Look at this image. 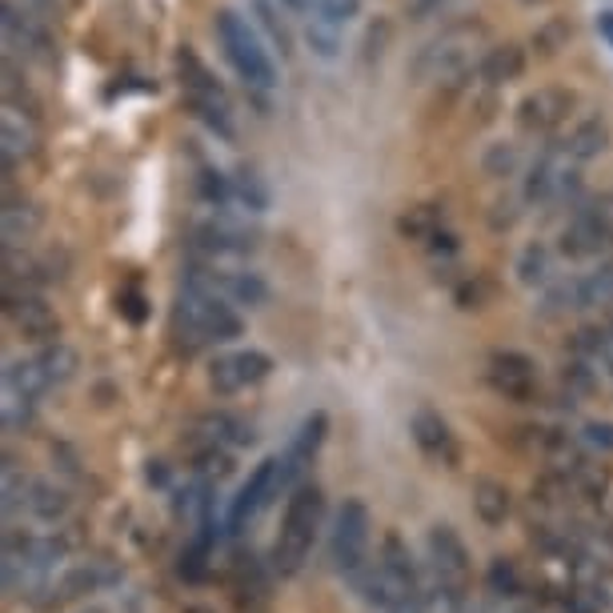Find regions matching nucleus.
I'll return each instance as SVG.
<instances>
[{
  "mask_svg": "<svg viewBox=\"0 0 613 613\" xmlns=\"http://www.w3.org/2000/svg\"><path fill=\"white\" fill-rule=\"evenodd\" d=\"M245 333V322L237 305H229L225 297L209 289L185 281L177 301H172V337L185 353L209 349V345H229Z\"/></svg>",
  "mask_w": 613,
  "mask_h": 613,
  "instance_id": "nucleus-1",
  "label": "nucleus"
},
{
  "mask_svg": "<svg viewBox=\"0 0 613 613\" xmlns=\"http://www.w3.org/2000/svg\"><path fill=\"white\" fill-rule=\"evenodd\" d=\"M325 525V493L322 485L301 482L297 490L289 493V505H285V522L277 542H273V573L281 577H297L309 562L313 545H317V533Z\"/></svg>",
  "mask_w": 613,
  "mask_h": 613,
  "instance_id": "nucleus-2",
  "label": "nucleus"
},
{
  "mask_svg": "<svg viewBox=\"0 0 613 613\" xmlns=\"http://www.w3.org/2000/svg\"><path fill=\"white\" fill-rule=\"evenodd\" d=\"M212 32H217V45H221L225 61L233 65V72H237L249 89H261V92L277 89V65H273L269 49H265L257 29L245 21L241 12L221 9L212 17Z\"/></svg>",
  "mask_w": 613,
  "mask_h": 613,
  "instance_id": "nucleus-3",
  "label": "nucleus"
},
{
  "mask_svg": "<svg viewBox=\"0 0 613 613\" xmlns=\"http://www.w3.org/2000/svg\"><path fill=\"white\" fill-rule=\"evenodd\" d=\"M485 41V29L477 21H462V24H449L442 37H433L417 61H413V77L422 85H442V81H457L465 69L473 65L477 49Z\"/></svg>",
  "mask_w": 613,
  "mask_h": 613,
  "instance_id": "nucleus-4",
  "label": "nucleus"
},
{
  "mask_svg": "<svg viewBox=\"0 0 613 613\" xmlns=\"http://www.w3.org/2000/svg\"><path fill=\"white\" fill-rule=\"evenodd\" d=\"M177 72H181V89H185V101H189L192 117H197L209 132H217L221 141H233L237 129H233L229 97H225L221 81L209 72V65H205L192 49H181L177 52Z\"/></svg>",
  "mask_w": 613,
  "mask_h": 613,
  "instance_id": "nucleus-5",
  "label": "nucleus"
},
{
  "mask_svg": "<svg viewBox=\"0 0 613 613\" xmlns=\"http://www.w3.org/2000/svg\"><path fill=\"white\" fill-rule=\"evenodd\" d=\"M369 537H373V517L369 505L362 497H345L342 510L333 513V533H329V557L333 570L342 577H353V573L369 565Z\"/></svg>",
  "mask_w": 613,
  "mask_h": 613,
  "instance_id": "nucleus-6",
  "label": "nucleus"
},
{
  "mask_svg": "<svg viewBox=\"0 0 613 613\" xmlns=\"http://www.w3.org/2000/svg\"><path fill=\"white\" fill-rule=\"evenodd\" d=\"M189 249L205 265H233L257 253V233L233 217H209L189 229Z\"/></svg>",
  "mask_w": 613,
  "mask_h": 613,
  "instance_id": "nucleus-7",
  "label": "nucleus"
},
{
  "mask_svg": "<svg viewBox=\"0 0 613 613\" xmlns=\"http://www.w3.org/2000/svg\"><path fill=\"white\" fill-rule=\"evenodd\" d=\"M185 281L197 285V289L217 293V297H225L229 305H245V309H261V305H269V285H265L261 273L197 261V265H189Z\"/></svg>",
  "mask_w": 613,
  "mask_h": 613,
  "instance_id": "nucleus-8",
  "label": "nucleus"
},
{
  "mask_svg": "<svg viewBox=\"0 0 613 613\" xmlns=\"http://www.w3.org/2000/svg\"><path fill=\"white\" fill-rule=\"evenodd\" d=\"M602 305H613V265H602V269H593V273H577V277H565V281L550 285L542 297L545 317L602 309Z\"/></svg>",
  "mask_w": 613,
  "mask_h": 613,
  "instance_id": "nucleus-9",
  "label": "nucleus"
},
{
  "mask_svg": "<svg viewBox=\"0 0 613 613\" xmlns=\"http://www.w3.org/2000/svg\"><path fill=\"white\" fill-rule=\"evenodd\" d=\"M429 545V577L445 590L462 593L469 597V585H473V557H469V545L462 542V533L453 525L437 522L425 537Z\"/></svg>",
  "mask_w": 613,
  "mask_h": 613,
  "instance_id": "nucleus-10",
  "label": "nucleus"
},
{
  "mask_svg": "<svg viewBox=\"0 0 613 613\" xmlns=\"http://www.w3.org/2000/svg\"><path fill=\"white\" fill-rule=\"evenodd\" d=\"M485 382L497 397L513 405H533L537 402V393H542V373H537V362L525 357L517 349H497L490 353V362H485Z\"/></svg>",
  "mask_w": 613,
  "mask_h": 613,
  "instance_id": "nucleus-11",
  "label": "nucleus"
},
{
  "mask_svg": "<svg viewBox=\"0 0 613 613\" xmlns=\"http://www.w3.org/2000/svg\"><path fill=\"white\" fill-rule=\"evenodd\" d=\"M613 245V212L605 201H590L573 212L570 225L562 229V257L570 261H590V257H602Z\"/></svg>",
  "mask_w": 613,
  "mask_h": 613,
  "instance_id": "nucleus-12",
  "label": "nucleus"
},
{
  "mask_svg": "<svg viewBox=\"0 0 613 613\" xmlns=\"http://www.w3.org/2000/svg\"><path fill=\"white\" fill-rule=\"evenodd\" d=\"M285 490V477H281V457H265L257 469L249 473V482L237 490V497L229 502V517H225V533H245L249 530V522L257 517V513L265 510V505L273 502V497H281Z\"/></svg>",
  "mask_w": 613,
  "mask_h": 613,
  "instance_id": "nucleus-13",
  "label": "nucleus"
},
{
  "mask_svg": "<svg viewBox=\"0 0 613 613\" xmlns=\"http://www.w3.org/2000/svg\"><path fill=\"white\" fill-rule=\"evenodd\" d=\"M4 317H9V322L17 325V333L29 337V342L49 345L61 337V317L52 313V305L29 289L21 293L17 285H4Z\"/></svg>",
  "mask_w": 613,
  "mask_h": 613,
  "instance_id": "nucleus-14",
  "label": "nucleus"
},
{
  "mask_svg": "<svg viewBox=\"0 0 613 613\" xmlns=\"http://www.w3.org/2000/svg\"><path fill=\"white\" fill-rule=\"evenodd\" d=\"M269 373H273L269 353L237 349V353H225V357H217V362L209 365V385H212V393L233 397V393L249 389V385H261Z\"/></svg>",
  "mask_w": 613,
  "mask_h": 613,
  "instance_id": "nucleus-15",
  "label": "nucleus"
},
{
  "mask_svg": "<svg viewBox=\"0 0 613 613\" xmlns=\"http://www.w3.org/2000/svg\"><path fill=\"white\" fill-rule=\"evenodd\" d=\"M325 437H329V413L325 409H313L297 433H293L289 449L281 453V477H285V490H297L305 482V473L309 465L317 462V453H322Z\"/></svg>",
  "mask_w": 613,
  "mask_h": 613,
  "instance_id": "nucleus-16",
  "label": "nucleus"
},
{
  "mask_svg": "<svg viewBox=\"0 0 613 613\" xmlns=\"http://www.w3.org/2000/svg\"><path fill=\"white\" fill-rule=\"evenodd\" d=\"M573 161L565 157V149L557 145V149L542 152L537 161H533L530 177H525V201L533 205H553L562 201V197H570L573 189Z\"/></svg>",
  "mask_w": 613,
  "mask_h": 613,
  "instance_id": "nucleus-17",
  "label": "nucleus"
},
{
  "mask_svg": "<svg viewBox=\"0 0 613 613\" xmlns=\"http://www.w3.org/2000/svg\"><path fill=\"white\" fill-rule=\"evenodd\" d=\"M409 433H413V442H417V449H422L433 465H445V469H453V465H457V457H462V449H457V437H453L449 422H445V417L433 409V405H422V409H413Z\"/></svg>",
  "mask_w": 613,
  "mask_h": 613,
  "instance_id": "nucleus-18",
  "label": "nucleus"
},
{
  "mask_svg": "<svg viewBox=\"0 0 613 613\" xmlns=\"http://www.w3.org/2000/svg\"><path fill=\"white\" fill-rule=\"evenodd\" d=\"M570 112H573V92L537 89L517 105V129L530 132V137H545V132H553L557 125L570 121Z\"/></svg>",
  "mask_w": 613,
  "mask_h": 613,
  "instance_id": "nucleus-19",
  "label": "nucleus"
},
{
  "mask_svg": "<svg viewBox=\"0 0 613 613\" xmlns=\"http://www.w3.org/2000/svg\"><path fill=\"white\" fill-rule=\"evenodd\" d=\"M233 597L241 605L245 613H261L273 597V577L261 562H257V553L253 550H237L233 553Z\"/></svg>",
  "mask_w": 613,
  "mask_h": 613,
  "instance_id": "nucleus-20",
  "label": "nucleus"
},
{
  "mask_svg": "<svg viewBox=\"0 0 613 613\" xmlns=\"http://www.w3.org/2000/svg\"><path fill=\"white\" fill-rule=\"evenodd\" d=\"M65 553H69L65 537H32V533L21 530H4V557L32 573L52 570L57 562H65Z\"/></svg>",
  "mask_w": 613,
  "mask_h": 613,
  "instance_id": "nucleus-21",
  "label": "nucleus"
},
{
  "mask_svg": "<svg viewBox=\"0 0 613 613\" xmlns=\"http://www.w3.org/2000/svg\"><path fill=\"white\" fill-rule=\"evenodd\" d=\"M0 24H4L9 49L32 52V57H41V61L49 57V32H45V24H37L32 12H21L12 0H4V4H0Z\"/></svg>",
  "mask_w": 613,
  "mask_h": 613,
  "instance_id": "nucleus-22",
  "label": "nucleus"
},
{
  "mask_svg": "<svg viewBox=\"0 0 613 613\" xmlns=\"http://www.w3.org/2000/svg\"><path fill=\"white\" fill-rule=\"evenodd\" d=\"M565 525L573 530L585 557L602 573H613V525L597 522V517H565Z\"/></svg>",
  "mask_w": 613,
  "mask_h": 613,
  "instance_id": "nucleus-23",
  "label": "nucleus"
},
{
  "mask_svg": "<svg viewBox=\"0 0 613 613\" xmlns=\"http://www.w3.org/2000/svg\"><path fill=\"white\" fill-rule=\"evenodd\" d=\"M197 433L205 437V445H225V449H245V445L257 442L253 425L237 413H205L197 422Z\"/></svg>",
  "mask_w": 613,
  "mask_h": 613,
  "instance_id": "nucleus-24",
  "label": "nucleus"
},
{
  "mask_svg": "<svg viewBox=\"0 0 613 613\" xmlns=\"http://www.w3.org/2000/svg\"><path fill=\"white\" fill-rule=\"evenodd\" d=\"M525 72V49L522 45H493V49L482 52L477 61V77L485 85H510Z\"/></svg>",
  "mask_w": 613,
  "mask_h": 613,
  "instance_id": "nucleus-25",
  "label": "nucleus"
},
{
  "mask_svg": "<svg viewBox=\"0 0 613 613\" xmlns=\"http://www.w3.org/2000/svg\"><path fill=\"white\" fill-rule=\"evenodd\" d=\"M473 513H477L485 525L510 522V513H513L510 485L497 482V477H477V482H473Z\"/></svg>",
  "mask_w": 613,
  "mask_h": 613,
  "instance_id": "nucleus-26",
  "label": "nucleus"
},
{
  "mask_svg": "<svg viewBox=\"0 0 613 613\" xmlns=\"http://www.w3.org/2000/svg\"><path fill=\"white\" fill-rule=\"evenodd\" d=\"M37 145V132L24 125L21 109L4 105V117H0V152H4V169H12L17 161H24Z\"/></svg>",
  "mask_w": 613,
  "mask_h": 613,
  "instance_id": "nucleus-27",
  "label": "nucleus"
},
{
  "mask_svg": "<svg viewBox=\"0 0 613 613\" xmlns=\"http://www.w3.org/2000/svg\"><path fill=\"white\" fill-rule=\"evenodd\" d=\"M397 233L413 245H429L437 233H445V209L442 205H413L409 212L397 217Z\"/></svg>",
  "mask_w": 613,
  "mask_h": 613,
  "instance_id": "nucleus-28",
  "label": "nucleus"
},
{
  "mask_svg": "<svg viewBox=\"0 0 613 613\" xmlns=\"http://www.w3.org/2000/svg\"><path fill=\"white\" fill-rule=\"evenodd\" d=\"M69 510H72V497H69V490H65V485H57V482H32L29 513L37 517V522L57 525V522H65V517H69Z\"/></svg>",
  "mask_w": 613,
  "mask_h": 613,
  "instance_id": "nucleus-29",
  "label": "nucleus"
},
{
  "mask_svg": "<svg viewBox=\"0 0 613 613\" xmlns=\"http://www.w3.org/2000/svg\"><path fill=\"white\" fill-rule=\"evenodd\" d=\"M41 229V209L32 201H4V249H21Z\"/></svg>",
  "mask_w": 613,
  "mask_h": 613,
  "instance_id": "nucleus-30",
  "label": "nucleus"
},
{
  "mask_svg": "<svg viewBox=\"0 0 613 613\" xmlns=\"http://www.w3.org/2000/svg\"><path fill=\"white\" fill-rule=\"evenodd\" d=\"M37 365H41L45 382L57 389V385H65V382H72V377H77V369H81V357H77V349H72V345L49 342L41 353H37Z\"/></svg>",
  "mask_w": 613,
  "mask_h": 613,
  "instance_id": "nucleus-31",
  "label": "nucleus"
},
{
  "mask_svg": "<svg viewBox=\"0 0 613 613\" xmlns=\"http://www.w3.org/2000/svg\"><path fill=\"white\" fill-rule=\"evenodd\" d=\"M605 141H610V132H605L602 121H582V125H573L570 129V137L562 141V149H565V157H570L573 165H585L605 149Z\"/></svg>",
  "mask_w": 613,
  "mask_h": 613,
  "instance_id": "nucleus-32",
  "label": "nucleus"
},
{
  "mask_svg": "<svg viewBox=\"0 0 613 613\" xmlns=\"http://www.w3.org/2000/svg\"><path fill=\"white\" fill-rule=\"evenodd\" d=\"M309 45H313V52H317V57H325V61H333V57H337V49H342V21H337L333 12H325L322 4L313 9Z\"/></svg>",
  "mask_w": 613,
  "mask_h": 613,
  "instance_id": "nucleus-33",
  "label": "nucleus"
},
{
  "mask_svg": "<svg viewBox=\"0 0 613 613\" xmlns=\"http://www.w3.org/2000/svg\"><path fill=\"white\" fill-rule=\"evenodd\" d=\"M485 582H490V593H497V597H505V602L525 597V577H522V570H517L513 557H493Z\"/></svg>",
  "mask_w": 613,
  "mask_h": 613,
  "instance_id": "nucleus-34",
  "label": "nucleus"
},
{
  "mask_svg": "<svg viewBox=\"0 0 613 613\" xmlns=\"http://www.w3.org/2000/svg\"><path fill=\"white\" fill-rule=\"evenodd\" d=\"M197 192H201V201L212 205V209H233V177L221 169H201L197 177Z\"/></svg>",
  "mask_w": 613,
  "mask_h": 613,
  "instance_id": "nucleus-35",
  "label": "nucleus"
},
{
  "mask_svg": "<svg viewBox=\"0 0 613 613\" xmlns=\"http://www.w3.org/2000/svg\"><path fill=\"white\" fill-rule=\"evenodd\" d=\"M29 493H32V477L17 469L12 457H4V517H12L21 505H29Z\"/></svg>",
  "mask_w": 613,
  "mask_h": 613,
  "instance_id": "nucleus-36",
  "label": "nucleus"
},
{
  "mask_svg": "<svg viewBox=\"0 0 613 613\" xmlns=\"http://www.w3.org/2000/svg\"><path fill=\"white\" fill-rule=\"evenodd\" d=\"M550 273H553V265H550V253L542 249V245H530V249L517 257V281L522 285H545L550 281Z\"/></svg>",
  "mask_w": 613,
  "mask_h": 613,
  "instance_id": "nucleus-37",
  "label": "nucleus"
},
{
  "mask_svg": "<svg viewBox=\"0 0 613 613\" xmlns=\"http://www.w3.org/2000/svg\"><path fill=\"white\" fill-rule=\"evenodd\" d=\"M197 473L209 477V482H221V477L233 473V453L225 449V445H205V449L197 453Z\"/></svg>",
  "mask_w": 613,
  "mask_h": 613,
  "instance_id": "nucleus-38",
  "label": "nucleus"
},
{
  "mask_svg": "<svg viewBox=\"0 0 613 613\" xmlns=\"http://www.w3.org/2000/svg\"><path fill=\"white\" fill-rule=\"evenodd\" d=\"M490 285H485V277H465L462 285H457V293H453V301H457V309L465 313H477L485 309V301H490Z\"/></svg>",
  "mask_w": 613,
  "mask_h": 613,
  "instance_id": "nucleus-39",
  "label": "nucleus"
},
{
  "mask_svg": "<svg viewBox=\"0 0 613 613\" xmlns=\"http://www.w3.org/2000/svg\"><path fill=\"white\" fill-rule=\"evenodd\" d=\"M32 405H37V402H29V397H17V393L4 389V429H9V433L24 429V425L32 422Z\"/></svg>",
  "mask_w": 613,
  "mask_h": 613,
  "instance_id": "nucleus-40",
  "label": "nucleus"
},
{
  "mask_svg": "<svg viewBox=\"0 0 613 613\" xmlns=\"http://www.w3.org/2000/svg\"><path fill=\"white\" fill-rule=\"evenodd\" d=\"M117 313H121L129 325H145V317H149V301H145L141 289H125L121 297H117Z\"/></svg>",
  "mask_w": 613,
  "mask_h": 613,
  "instance_id": "nucleus-41",
  "label": "nucleus"
},
{
  "mask_svg": "<svg viewBox=\"0 0 613 613\" xmlns=\"http://www.w3.org/2000/svg\"><path fill=\"white\" fill-rule=\"evenodd\" d=\"M562 377H565V385H570V393H593V385H597V377H593L585 357H573V362L565 365Z\"/></svg>",
  "mask_w": 613,
  "mask_h": 613,
  "instance_id": "nucleus-42",
  "label": "nucleus"
},
{
  "mask_svg": "<svg viewBox=\"0 0 613 613\" xmlns=\"http://www.w3.org/2000/svg\"><path fill=\"white\" fill-rule=\"evenodd\" d=\"M253 9H257V21L269 29V37L277 45H281V52H289V32H285V24L277 21V12H273V4L269 0H253Z\"/></svg>",
  "mask_w": 613,
  "mask_h": 613,
  "instance_id": "nucleus-43",
  "label": "nucleus"
},
{
  "mask_svg": "<svg viewBox=\"0 0 613 613\" xmlns=\"http://www.w3.org/2000/svg\"><path fill=\"white\" fill-rule=\"evenodd\" d=\"M590 449H602V453H613V425L610 422H590L582 425V433H577Z\"/></svg>",
  "mask_w": 613,
  "mask_h": 613,
  "instance_id": "nucleus-44",
  "label": "nucleus"
},
{
  "mask_svg": "<svg viewBox=\"0 0 613 613\" xmlns=\"http://www.w3.org/2000/svg\"><path fill=\"white\" fill-rule=\"evenodd\" d=\"M485 169H490L493 177H510V172L517 169V152L505 149V145H493L490 157H485Z\"/></svg>",
  "mask_w": 613,
  "mask_h": 613,
  "instance_id": "nucleus-45",
  "label": "nucleus"
},
{
  "mask_svg": "<svg viewBox=\"0 0 613 613\" xmlns=\"http://www.w3.org/2000/svg\"><path fill=\"white\" fill-rule=\"evenodd\" d=\"M565 37H570V29H565L562 21H553L550 29L537 32V45H545V52H557V49H562Z\"/></svg>",
  "mask_w": 613,
  "mask_h": 613,
  "instance_id": "nucleus-46",
  "label": "nucleus"
},
{
  "mask_svg": "<svg viewBox=\"0 0 613 613\" xmlns=\"http://www.w3.org/2000/svg\"><path fill=\"white\" fill-rule=\"evenodd\" d=\"M145 482H149L152 490H169V465H165V462H149V465H145Z\"/></svg>",
  "mask_w": 613,
  "mask_h": 613,
  "instance_id": "nucleus-47",
  "label": "nucleus"
},
{
  "mask_svg": "<svg viewBox=\"0 0 613 613\" xmlns=\"http://www.w3.org/2000/svg\"><path fill=\"white\" fill-rule=\"evenodd\" d=\"M437 9H442V0H405V12H409L413 21H425Z\"/></svg>",
  "mask_w": 613,
  "mask_h": 613,
  "instance_id": "nucleus-48",
  "label": "nucleus"
},
{
  "mask_svg": "<svg viewBox=\"0 0 613 613\" xmlns=\"http://www.w3.org/2000/svg\"><path fill=\"white\" fill-rule=\"evenodd\" d=\"M385 613H425V597H389Z\"/></svg>",
  "mask_w": 613,
  "mask_h": 613,
  "instance_id": "nucleus-49",
  "label": "nucleus"
},
{
  "mask_svg": "<svg viewBox=\"0 0 613 613\" xmlns=\"http://www.w3.org/2000/svg\"><path fill=\"white\" fill-rule=\"evenodd\" d=\"M597 32H602V41L613 49V9H602V12H597Z\"/></svg>",
  "mask_w": 613,
  "mask_h": 613,
  "instance_id": "nucleus-50",
  "label": "nucleus"
},
{
  "mask_svg": "<svg viewBox=\"0 0 613 613\" xmlns=\"http://www.w3.org/2000/svg\"><path fill=\"white\" fill-rule=\"evenodd\" d=\"M281 4H285L289 12H297V17H305V12L317 9V0H281Z\"/></svg>",
  "mask_w": 613,
  "mask_h": 613,
  "instance_id": "nucleus-51",
  "label": "nucleus"
},
{
  "mask_svg": "<svg viewBox=\"0 0 613 613\" xmlns=\"http://www.w3.org/2000/svg\"><path fill=\"white\" fill-rule=\"evenodd\" d=\"M85 613H105V610H97V605H92V610H85Z\"/></svg>",
  "mask_w": 613,
  "mask_h": 613,
  "instance_id": "nucleus-52",
  "label": "nucleus"
},
{
  "mask_svg": "<svg viewBox=\"0 0 613 613\" xmlns=\"http://www.w3.org/2000/svg\"><path fill=\"white\" fill-rule=\"evenodd\" d=\"M517 613H537V610H533V605H530V610H517Z\"/></svg>",
  "mask_w": 613,
  "mask_h": 613,
  "instance_id": "nucleus-53",
  "label": "nucleus"
},
{
  "mask_svg": "<svg viewBox=\"0 0 613 613\" xmlns=\"http://www.w3.org/2000/svg\"><path fill=\"white\" fill-rule=\"evenodd\" d=\"M610 337H613V325H610Z\"/></svg>",
  "mask_w": 613,
  "mask_h": 613,
  "instance_id": "nucleus-54",
  "label": "nucleus"
},
{
  "mask_svg": "<svg viewBox=\"0 0 613 613\" xmlns=\"http://www.w3.org/2000/svg\"><path fill=\"white\" fill-rule=\"evenodd\" d=\"M530 4H533V0H530Z\"/></svg>",
  "mask_w": 613,
  "mask_h": 613,
  "instance_id": "nucleus-55",
  "label": "nucleus"
}]
</instances>
